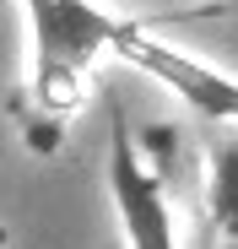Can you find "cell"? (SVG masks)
<instances>
[{"mask_svg":"<svg viewBox=\"0 0 238 249\" xmlns=\"http://www.w3.org/2000/svg\"><path fill=\"white\" fill-rule=\"evenodd\" d=\"M27 11V146L54 152L76 108L87 103L92 71L103 54H114V33L125 17L103 11L98 0H17Z\"/></svg>","mask_w":238,"mask_h":249,"instance_id":"1","label":"cell"},{"mask_svg":"<svg viewBox=\"0 0 238 249\" xmlns=\"http://www.w3.org/2000/svg\"><path fill=\"white\" fill-rule=\"evenodd\" d=\"M179 146L173 124H146L130 136V119L108 103V200L125 249H179L173 206H168V152Z\"/></svg>","mask_w":238,"mask_h":249,"instance_id":"2","label":"cell"},{"mask_svg":"<svg viewBox=\"0 0 238 249\" xmlns=\"http://www.w3.org/2000/svg\"><path fill=\"white\" fill-rule=\"evenodd\" d=\"M114 54L130 60L141 76L163 81V87L184 108H195L201 119H217V124H233V130H238V76L233 71H222V65H211L201 54L179 49V44H168V38H157V33H146L141 22H119Z\"/></svg>","mask_w":238,"mask_h":249,"instance_id":"3","label":"cell"},{"mask_svg":"<svg viewBox=\"0 0 238 249\" xmlns=\"http://www.w3.org/2000/svg\"><path fill=\"white\" fill-rule=\"evenodd\" d=\"M201 249H238V130L211 141V157H206Z\"/></svg>","mask_w":238,"mask_h":249,"instance_id":"4","label":"cell"},{"mask_svg":"<svg viewBox=\"0 0 238 249\" xmlns=\"http://www.w3.org/2000/svg\"><path fill=\"white\" fill-rule=\"evenodd\" d=\"M179 6H238V0H179Z\"/></svg>","mask_w":238,"mask_h":249,"instance_id":"5","label":"cell"}]
</instances>
